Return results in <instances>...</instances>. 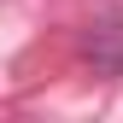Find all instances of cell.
<instances>
[{
	"instance_id": "obj_1",
	"label": "cell",
	"mask_w": 123,
	"mask_h": 123,
	"mask_svg": "<svg viewBox=\"0 0 123 123\" xmlns=\"http://www.w3.org/2000/svg\"><path fill=\"white\" fill-rule=\"evenodd\" d=\"M82 53L100 76H123V18H100L82 35Z\"/></svg>"
}]
</instances>
